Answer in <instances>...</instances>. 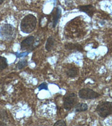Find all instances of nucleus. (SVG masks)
Returning <instances> with one entry per match:
<instances>
[{
  "instance_id": "nucleus-1",
  "label": "nucleus",
  "mask_w": 112,
  "mask_h": 126,
  "mask_svg": "<svg viewBox=\"0 0 112 126\" xmlns=\"http://www.w3.org/2000/svg\"><path fill=\"white\" fill-rule=\"evenodd\" d=\"M36 19L33 15L25 16L20 24V29L25 34H29L34 31L36 25Z\"/></svg>"
},
{
  "instance_id": "nucleus-2",
  "label": "nucleus",
  "mask_w": 112,
  "mask_h": 126,
  "mask_svg": "<svg viewBox=\"0 0 112 126\" xmlns=\"http://www.w3.org/2000/svg\"><path fill=\"white\" fill-rule=\"evenodd\" d=\"M16 35L15 28L10 24H5L0 29V36L5 40H11Z\"/></svg>"
},
{
  "instance_id": "nucleus-3",
  "label": "nucleus",
  "mask_w": 112,
  "mask_h": 126,
  "mask_svg": "<svg viewBox=\"0 0 112 126\" xmlns=\"http://www.w3.org/2000/svg\"><path fill=\"white\" fill-rule=\"evenodd\" d=\"M96 111L100 117L105 118L112 114V103L110 101H103L97 105Z\"/></svg>"
},
{
  "instance_id": "nucleus-4",
  "label": "nucleus",
  "mask_w": 112,
  "mask_h": 126,
  "mask_svg": "<svg viewBox=\"0 0 112 126\" xmlns=\"http://www.w3.org/2000/svg\"><path fill=\"white\" fill-rule=\"evenodd\" d=\"M79 97L84 100L94 99L100 96L99 93L95 92L92 89L89 88L82 89L79 91Z\"/></svg>"
},
{
  "instance_id": "nucleus-5",
  "label": "nucleus",
  "mask_w": 112,
  "mask_h": 126,
  "mask_svg": "<svg viewBox=\"0 0 112 126\" xmlns=\"http://www.w3.org/2000/svg\"><path fill=\"white\" fill-rule=\"evenodd\" d=\"M77 101V95L75 93L65 95L64 98V107L66 110H70Z\"/></svg>"
},
{
  "instance_id": "nucleus-6",
  "label": "nucleus",
  "mask_w": 112,
  "mask_h": 126,
  "mask_svg": "<svg viewBox=\"0 0 112 126\" xmlns=\"http://www.w3.org/2000/svg\"><path fill=\"white\" fill-rule=\"evenodd\" d=\"M34 40H35V38L33 36L26 38L21 43V49L22 50L29 49L33 44Z\"/></svg>"
},
{
  "instance_id": "nucleus-7",
  "label": "nucleus",
  "mask_w": 112,
  "mask_h": 126,
  "mask_svg": "<svg viewBox=\"0 0 112 126\" xmlns=\"http://www.w3.org/2000/svg\"><path fill=\"white\" fill-rule=\"evenodd\" d=\"M79 10L80 11L86 13L87 15L89 16L90 17H93V16L94 14L95 11V7L93 5H85V6H80L79 7Z\"/></svg>"
},
{
  "instance_id": "nucleus-8",
  "label": "nucleus",
  "mask_w": 112,
  "mask_h": 126,
  "mask_svg": "<svg viewBox=\"0 0 112 126\" xmlns=\"http://www.w3.org/2000/svg\"><path fill=\"white\" fill-rule=\"evenodd\" d=\"M65 48L67 50H77V51L81 52L83 50V48L82 46L80 44H72V43H68L65 45Z\"/></svg>"
},
{
  "instance_id": "nucleus-9",
  "label": "nucleus",
  "mask_w": 112,
  "mask_h": 126,
  "mask_svg": "<svg viewBox=\"0 0 112 126\" xmlns=\"http://www.w3.org/2000/svg\"><path fill=\"white\" fill-rule=\"evenodd\" d=\"M75 109L76 112L85 111L88 109V105L85 103H79L75 105Z\"/></svg>"
},
{
  "instance_id": "nucleus-10",
  "label": "nucleus",
  "mask_w": 112,
  "mask_h": 126,
  "mask_svg": "<svg viewBox=\"0 0 112 126\" xmlns=\"http://www.w3.org/2000/svg\"><path fill=\"white\" fill-rule=\"evenodd\" d=\"M54 39L52 36H50L47 39L46 44V49L47 51H50L54 46Z\"/></svg>"
},
{
  "instance_id": "nucleus-11",
  "label": "nucleus",
  "mask_w": 112,
  "mask_h": 126,
  "mask_svg": "<svg viewBox=\"0 0 112 126\" xmlns=\"http://www.w3.org/2000/svg\"><path fill=\"white\" fill-rule=\"evenodd\" d=\"M78 69L76 67H72L67 71L66 74L69 78H75L78 75Z\"/></svg>"
},
{
  "instance_id": "nucleus-12",
  "label": "nucleus",
  "mask_w": 112,
  "mask_h": 126,
  "mask_svg": "<svg viewBox=\"0 0 112 126\" xmlns=\"http://www.w3.org/2000/svg\"><path fill=\"white\" fill-rule=\"evenodd\" d=\"M8 66L7 59L3 57L0 56V71L5 69Z\"/></svg>"
},
{
  "instance_id": "nucleus-13",
  "label": "nucleus",
  "mask_w": 112,
  "mask_h": 126,
  "mask_svg": "<svg viewBox=\"0 0 112 126\" xmlns=\"http://www.w3.org/2000/svg\"><path fill=\"white\" fill-rule=\"evenodd\" d=\"M60 10L58 9H57L53 14V28H55V26H56L57 24L58 20L60 17Z\"/></svg>"
},
{
  "instance_id": "nucleus-14",
  "label": "nucleus",
  "mask_w": 112,
  "mask_h": 126,
  "mask_svg": "<svg viewBox=\"0 0 112 126\" xmlns=\"http://www.w3.org/2000/svg\"><path fill=\"white\" fill-rule=\"evenodd\" d=\"M7 118V113L5 111H2V112L0 113V125H6L4 121H5L6 119Z\"/></svg>"
},
{
  "instance_id": "nucleus-15",
  "label": "nucleus",
  "mask_w": 112,
  "mask_h": 126,
  "mask_svg": "<svg viewBox=\"0 0 112 126\" xmlns=\"http://www.w3.org/2000/svg\"><path fill=\"white\" fill-rule=\"evenodd\" d=\"M28 65V62L26 60H21V61H19L16 64V67L18 69H22Z\"/></svg>"
},
{
  "instance_id": "nucleus-16",
  "label": "nucleus",
  "mask_w": 112,
  "mask_h": 126,
  "mask_svg": "<svg viewBox=\"0 0 112 126\" xmlns=\"http://www.w3.org/2000/svg\"><path fill=\"white\" fill-rule=\"evenodd\" d=\"M38 89L39 90H43V89H44V90H48V88L47 85L45 82H44V83H42V84H40L39 86H38Z\"/></svg>"
},
{
  "instance_id": "nucleus-17",
  "label": "nucleus",
  "mask_w": 112,
  "mask_h": 126,
  "mask_svg": "<svg viewBox=\"0 0 112 126\" xmlns=\"http://www.w3.org/2000/svg\"><path fill=\"white\" fill-rule=\"evenodd\" d=\"M54 126H66V123L63 120H60L54 124Z\"/></svg>"
},
{
  "instance_id": "nucleus-18",
  "label": "nucleus",
  "mask_w": 112,
  "mask_h": 126,
  "mask_svg": "<svg viewBox=\"0 0 112 126\" xmlns=\"http://www.w3.org/2000/svg\"><path fill=\"white\" fill-rule=\"evenodd\" d=\"M4 1H5V0H0V4L4 2Z\"/></svg>"
}]
</instances>
